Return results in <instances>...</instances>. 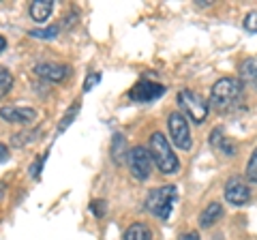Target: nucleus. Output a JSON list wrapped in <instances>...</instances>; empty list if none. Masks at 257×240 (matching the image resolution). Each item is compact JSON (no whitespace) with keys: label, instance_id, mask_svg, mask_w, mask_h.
Returning <instances> with one entry per match:
<instances>
[{"label":"nucleus","instance_id":"nucleus-1","mask_svg":"<svg viewBox=\"0 0 257 240\" xmlns=\"http://www.w3.org/2000/svg\"><path fill=\"white\" fill-rule=\"evenodd\" d=\"M148 150L152 155V161H155V165L159 167L161 174H174L178 172V157L174 155L172 150V144L167 142V138L161 131L152 133L150 135V142H148Z\"/></svg>","mask_w":257,"mask_h":240},{"label":"nucleus","instance_id":"nucleus-2","mask_svg":"<svg viewBox=\"0 0 257 240\" xmlns=\"http://www.w3.org/2000/svg\"><path fill=\"white\" fill-rule=\"evenodd\" d=\"M176 199H178V189L174 185L157 187L144 199V208L159 219H167L172 214V208L176 206Z\"/></svg>","mask_w":257,"mask_h":240},{"label":"nucleus","instance_id":"nucleus-3","mask_svg":"<svg viewBox=\"0 0 257 240\" xmlns=\"http://www.w3.org/2000/svg\"><path fill=\"white\" fill-rule=\"evenodd\" d=\"M240 92H242V84L236 77H221L210 90V105L219 111H227L240 99Z\"/></svg>","mask_w":257,"mask_h":240},{"label":"nucleus","instance_id":"nucleus-4","mask_svg":"<svg viewBox=\"0 0 257 240\" xmlns=\"http://www.w3.org/2000/svg\"><path fill=\"white\" fill-rule=\"evenodd\" d=\"M128 170H131L135 180H148L150 178V170H152V155L146 146H133L128 150Z\"/></svg>","mask_w":257,"mask_h":240},{"label":"nucleus","instance_id":"nucleus-5","mask_svg":"<svg viewBox=\"0 0 257 240\" xmlns=\"http://www.w3.org/2000/svg\"><path fill=\"white\" fill-rule=\"evenodd\" d=\"M178 103L182 111H187L189 118L193 120V123H204L206 116H208V105L210 103H206V99L202 97V94L193 92V90H182L178 94Z\"/></svg>","mask_w":257,"mask_h":240},{"label":"nucleus","instance_id":"nucleus-6","mask_svg":"<svg viewBox=\"0 0 257 240\" xmlns=\"http://www.w3.org/2000/svg\"><path fill=\"white\" fill-rule=\"evenodd\" d=\"M167 127H170V135L176 148L180 150H191L193 140H191V131H189V123L180 111H172L167 118Z\"/></svg>","mask_w":257,"mask_h":240},{"label":"nucleus","instance_id":"nucleus-7","mask_svg":"<svg viewBox=\"0 0 257 240\" xmlns=\"http://www.w3.org/2000/svg\"><path fill=\"white\" fill-rule=\"evenodd\" d=\"M225 199L234 206H244L248 199H251V189L246 187V182L238 176H231V178L225 182Z\"/></svg>","mask_w":257,"mask_h":240},{"label":"nucleus","instance_id":"nucleus-8","mask_svg":"<svg viewBox=\"0 0 257 240\" xmlns=\"http://www.w3.org/2000/svg\"><path fill=\"white\" fill-rule=\"evenodd\" d=\"M167 88L163 84H155V82H140L131 88V92H128V99L131 101H138V103H148V101H155L159 97H163Z\"/></svg>","mask_w":257,"mask_h":240},{"label":"nucleus","instance_id":"nucleus-9","mask_svg":"<svg viewBox=\"0 0 257 240\" xmlns=\"http://www.w3.org/2000/svg\"><path fill=\"white\" fill-rule=\"evenodd\" d=\"M0 118L7 120V123H13V125H28L37 118V109L5 105V107H0Z\"/></svg>","mask_w":257,"mask_h":240},{"label":"nucleus","instance_id":"nucleus-10","mask_svg":"<svg viewBox=\"0 0 257 240\" xmlns=\"http://www.w3.org/2000/svg\"><path fill=\"white\" fill-rule=\"evenodd\" d=\"M35 71H37V75L50 79V82H62V79L71 73V67L58 65V62H39Z\"/></svg>","mask_w":257,"mask_h":240},{"label":"nucleus","instance_id":"nucleus-11","mask_svg":"<svg viewBox=\"0 0 257 240\" xmlns=\"http://www.w3.org/2000/svg\"><path fill=\"white\" fill-rule=\"evenodd\" d=\"M54 11V0H32L30 3V18L35 22H45Z\"/></svg>","mask_w":257,"mask_h":240},{"label":"nucleus","instance_id":"nucleus-12","mask_svg":"<svg viewBox=\"0 0 257 240\" xmlns=\"http://www.w3.org/2000/svg\"><path fill=\"white\" fill-rule=\"evenodd\" d=\"M221 217H223V206L219 202H212V204H208L204 208L202 214H199V225H202V227H210Z\"/></svg>","mask_w":257,"mask_h":240},{"label":"nucleus","instance_id":"nucleus-13","mask_svg":"<svg viewBox=\"0 0 257 240\" xmlns=\"http://www.w3.org/2000/svg\"><path fill=\"white\" fill-rule=\"evenodd\" d=\"M240 77H242V82L257 88V58H248L242 62V67H240Z\"/></svg>","mask_w":257,"mask_h":240},{"label":"nucleus","instance_id":"nucleus-14","mask_svg":"<svg viewBox=\"0 0 257 240\" xmlns=\"http://www.w3.org/2000/svg\"><path fill=\"white\" fill-rule=\"evenodd\" d=\"M124 240H152V231L146 223H133L124 231Z\"/></svg>","mask_w":257,"mask_h":240},{"label":"nucleus","instance_id":"nucleus-15","mask_svg":"<svg viewBox=\"0 0 257 240\" xmlns=\"http://www.w3.org/2000/svg\"><path fill=\"white\" fill-rule=\"evenodd\" d=\"M210 142H212V146L221 148L225 155H234V153H236V146H234V144H229L227 138H223V129H214V131L210 133Z\"/></svg>","mask_w":257,"mask_h":240},{"label":"nucleus","instance_id":"nucleus-16","mask_svg":"<svg viewBox=\"0 0 257 240\" xmlns=\"http://www.w3.org/2000/svg\"><path fill=\"white\" fill-rule=\"evenodd\" d=\"M111 157H114V161L120 163L122 161V157H128V150H126V144H124V138L120 133L114 135V140H111Z\"/></svg>","mask_w":257,"mask_h":240},{"label":"nucleus","instance_id":"nucleus-17","mask_svg":"<svg viewBox=\"0 0 257 240\" xmlns=\"http://www.w3.org/2000/svg\"><path fill=\"white\" fill-rule=\"evenodd\" d=\"M41 135V129H35V131H24V133H18L13 135V146H28V144L37 142V138Z\"/></svg>","mask_w":257,"mask_h":240},{"label":"nucleus","instance_id":"nucleus-18","mask_svg":"<svg viewBox=\"0 0 257 240\" xmlns=\"http://www.w3.org/2000/svg\"><path fill=\"white\" fill-rule=\"evenodd\" d=\"M11 86H13V75L9 69L0 67V99L5 97V94L11 92Z\"/></svg>","mask_w":257,"mask_h":240},{"label":"nucleus","instance_id":"nucleus-19","mask_svg":"<svg viewBox=\"0 0 257 240\" xmlns=\"http://www.w3.org/2000/svg\"><path fill=\"white\" fill-rule=\"evenodd\" d=\"M77 111H79V101H75L73 105H71V109L64 114V118L60 120V125H58V133H62V131H67L69 127H71V123L75 120V116H77Z\"/></svg>","mask_w":257,"mask_h":240},{"label":"nucleus","instance_id":"nucleus-20","mask_svg":"<svg viewBox=\"0 0 257 240\" xmlns=\"http://www.w3.org/2000/svg\"><path fill=\"white\" fill-rule=\"evenodd\" d=\"M246 178L257 185V148L253 150V155H251V159H248V163H246Z\"/></svg>","mask_w":257,"mask_h":240},{"label":"nucleus","instance_id":"nucleus-21","mask_svg":"<svg viewBox=\"0 0 257 240\" xmlns=\"http://www.w3.org/2000/svg\"><path fill=\"white\" fill-rule=\"evenodd\" d=\"M56 35H58V26L30 30V37H35V39H56Z\"/></svg>","mask_w":257,"mask_h":240},{"label":"nucleus","instance_id":"nucleus-22","mask_svg":"<svg viewBox=\"0 0 257 240\" xmlns=\"http://www.w3.org/2000/svg\"><path fill=\"white\" fill-rule=\"evenodd\" d=\"M244 28L248 30V33H257V11L246 13V18H244Z\"/></svg>","mask_w":257,"mask_h":240},{"label":"nucleus","instance_id":"nucleus-23","mask_svg":"<svg viewBox=\"0 0 257 240\" xmlns=\"http://www.w3.org/2000/svg\"><path fill=\"white\" fill-rule=\"evenodd\" d=\"M90 210H92V214H96V217H103V214H105V202H103V199H94L90 204Z\"/></svg>","mask_w":257,"mask_h":240},{"label":"nucleus","instance_id":"nucleus-24","mask_svg":"<svg viewBox=\"0 0 257 240\" xmlns=\"http://www.w3.org/2000/svg\"><path fill=\"white\" fill-rule=\"evenodd\" d=\"M99 79H101V75H99V73H90V75L86 77V82H84V90H86V92H88V90H92V86H94L96 82H99Z\"/></svg>","mask_w":257,"mask_h":240},{"label":"nucleus","instance_id":"nucleus-25","mask_svg":"<svg viewBox=\"0 0 257 240\" xmlns=\"http://www.w3.org/2000/svg\"><path fill=\"white\" fill-rule=\"evenodd\" d=\"M43 161H45V157H39L35 163H32V167H30V176L32 178H37L39 176V170H41V165H43Z\"/></svg>","mask_w":257,"mask_h":240},{"label":"nucleus","instance_id":"nucleus-26","mask_svg":"<svg viewBox=\"0 0 257 240\" xmlns=\"http://www.w3.org/2000/svg\"><path fill=\"white\" fill-rule=\"evenodd\" d=\"M180 240H199V234L197 231H187L184 236H180Z\"/></svg>","mask_w":257,"mask_h":240},{"label":"nucleus","instance_id":"nucleus-27","mask_svg":"<svg viewBox=\"0 0 257 240\" xmlns=\"http://www.w3.org/2000/svg\"><path fill=\"white\" fill-rule=\"evenodd\" d=\"M5 159H7V148L0 146V161H5Z\"/></svg>","mask_w":257,"mask_h":240},{"label":"nucleus","instance_id":"nucleus-28","mask_svg":"<svg viewBox=\"0 0 257 240\" xmlns=\"http://www.w3.org/2000/svg\"><path fill=\"white\" fill-rule=\"evenodd\" d=\"M5 47H7V41H5V37H3V35H0V52H3V50H5Z\"/></svg>","mask_w":257,"mask_h":240}]
</instances>
